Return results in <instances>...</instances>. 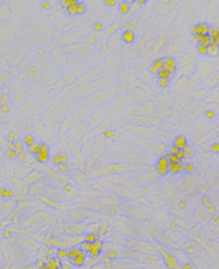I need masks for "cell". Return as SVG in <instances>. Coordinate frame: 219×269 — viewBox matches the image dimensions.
Returning a JSON list of instances; mask_svg holds the SVG:
<instances>
[{"label":"cell","mask_w":219,"mask_h":269,"mask_svg":"<svg viewBox=\"0 0 219 269\" xmlns=\"http://www.w3.org/2000/svg\"><path fill=\"white\" fill-rule=\"evenodd\" d=\"M185 206H187V202H185V201H182V202H179V207H180V208H184Z\"/></svg>","instance_id":"obj_51"},{"label":"cell","mask_w":219,"mask_h":269,"mask_svg":"<svg viewBox=\"0 0 219 269\" xmlns=\"http://www.w3.org/2000/svg\"><path fill=\"white\" fill-rule=\"evenodd\" d=\"M43 265H46V264H44V263H43L42 260H39V261H36V267H38V268H39V269H40V268H42Z\"/></svg>","instance_id":"obj_52"},{"label":"cell","mask_w":219,"mask_h":269,"mask_svg":"<svg viewBox=\"0 0 219 269\" xmlns=\"http://www.w3.org/2000/svg\"><path fill=\"white\" fill-rule=\"evenodd\" d=\"M122 39H123L124 43H131L134 40V32L131 30H126L122 34Z\"/></svg>","instance_id":"obj_13"},{"label":"cell","mask_w":219,"mask_h":269,"mask_svg":"<svg viewBox=\"0 0 219 269\" xmlns=\"http://www.w3.org/2000/svg\"><path fill=\"white\" fill-rule=\"evenodd\" d=\"M162 256H163V259H165L167 267L170 268V269H176V268H178V263H176V260H175L173 256L167 255L166 252H163V251H162Z\"/></svg>","instance_id":"obj_6"},{"label":"cell","mask_w":219,"mask_h":269,"mask_svg":"<svg viewBox=\"0 0 219 269\" xmlns=\"http://www.w3.org/2000/svg\"><path fill=\"white\" fill-rule=\"evenodd\" d=\"M78 4V3H76ZM76 4L75 5H72V7L68 8V13L69 14H76Z\"/></svg>","instance_id":"obj_35"},{"label":"cell","mask_w":219,"mask_h":269,"mask_svg":"<svg viewBox=\"0 0 219 269\" xmlns=\"http://www.w3.org/2000/svg\"><path fill=\"white\" fill-rule=\"evenodd\" d=\"M205 115H206V118L211 119V118H214V111H213V110H206Z\"/></svg>","instance_id":"obj_41"},{"label":"cell","mask_w":219,"mask_h":269,"mask_svg":"<svg viewBox=\"0 0 219 269\" xmlns=\"http://www.w3.org/2000/svg\"><path fill=\"white\" fill-rule=\"evenodd\" d=\"M105 225H102V227H100V229H98V233L100 234H102V233H105Z\"/></svg>","instance_id":"obj_54"},{"label":"cell","mask_w":219,"mask_h":269,"mask_svg":"<svg viewBox=\"0 0 219 269\" xmlns=\"http://www.w3.org/2000/svg\"><path fill=\"white\" fill-rule=\"evenodd\" d=\"M40 269H48V268H47V265H43V267H42Z\"/></svg>","instance_id":"obj_60"},{"label":"cell","mask_w":219,"mask_h":269,"mask_svg":"<svg viewBox=\"0 0 219 269\" xmlns=\"http://www.w3.org/2000/svg\"><path fill=\"white\" fill-rule=\"evenodd\" d=\"M7 157H8L9 159H14V158H17V153H16L14 150H12V149H9V150L7 151Z\"/></svg>","instance_id":"obj_32"},{"label":"cell","mask_w":219,"mask_h":269,"mask_svg":"<svg viewBox=\"0 0 219 269\" xmlns=\"http://www.w3.org/2000/svg\"><path fill=\"white\" fill-rule=\"evenodd\" d=\"M10 195H12V191H10L9 189H7V188H0V197H2V198L8 199Z\"/></svg>","instance_id":"obj_17"},{"label":"cell","mask_w":219,"mask_h":269,"mask_svg":"<svg viewBox=\"0 0 219 269\" xmlns=\"http://www.w3.org/2000/svg\"><path fill=\"white\" fill-rule=\"evenodd\" d=\"M195 39L199 42V44H202L205 47H209L211 44V39H210L209 35H196Z\"/></svg>","instance_id":"obj_10"},{"label":"cell","mask_w":219,"mask_h":269,"mask_svg":"<svg viewBox=\"0 0 219 269\" xmlns=\"http://www.w3.org/2000/svg\"><path fill=\"white\" fill-rule=\"evenodd\" d=\"M17 158L20 159V161H24V159H25V153H24V151L17 153Z\"/></svg>","instance_id":"obj_46"},{"label":"cell","mask_w":219,"mask_h":269,"mask_svg":"<svg viewBox=\"0 0 219 269\" xmlns=\"http://www.w3.org/2000/svg\"><path fill=\"white\" fill-rule=\"evenodd\" d=\"M0 110H2L3 113H8V111H9V106H8V104H5V105H2V106H0Z\"/></svg>","instance_id":"obj_43"},{"label":"cell","mask_w":219,"mask_h":269,"mask_svg":"<svg viewBox=\"0 0 219 269\" xmlns=\"http://www.w3.org/2000/svg\"><path fill=\"white\" fill-rule=\"evenodd\" d=\"M128 3L127 2H122L119 3V10H121V13H127L128 12Z\"/></svg>","instance_id":"obj_24"},{"label":"cell","mask_w":219,"mask_h":269,"mask_svg":"<svg viewBox=\"0 0 219 269\" xmlns=\"http://www.w3.org/2000/svg\"><path fill=\"white\" fill-rule=\"evenodd\" d=\"M211 42H213V43H215V44H218V45H219V35L215 38L214 40H211Z\"/></svg>","instance_id":"obj_58"},{"label":"cell","mask_w":219,"mask_h":269,"mask_svg":"<svg viewBox=\"0 0 219 269\" xmlns=\"http://www.w3.org/2000/svg\"><path fill=\"white\" fill-rule=\"evenodd\" d=\"M79 255H86V252H84L83 250L78 249V247H73V249L68 250V257H69L70 260L75 259V257H76V256H79Z\"/></svg>","instance_id":"obj_8"},{"label":"cell","mask_w":219,"mask_h":269,"mask_svg":"<svg viewBox=\"0 0 219 269\" xmlns=\"http://www.w3.org/2000/svg\"><path fill=\"white\" fill-rule=\"evenodd\" d=\"M27 149H29V153H31V154H36L39 151V144H32L30 146H27Z\"/></svg>","instance_id":"obj_25"},{"label":"cell","mask_w":219,"mask_h":269,"mask_svg":"<svg viewBox=\"0 0 219 269\" xmlns=\"http://www.w3.org/2000/svg\"><path fill=\"white\" fill-rule=\"evenodd\" d=\"M43 7H44V8H49V7H51V3L44 2V3H43Z\"/></svg>","instance_id":"obj_57"},{"label":"cell","mask_w":219,"mask_h":269,"mask_svg":"<svg viewBox=\"0 0 219 269\" xmlns=\"http://www.w3.org/2000/svg\"><path fill=\"white\" fill-rule=\"evenodd\" d=\"M112 136H113V132H112V131H106V132L104 133V137H106V139H110Z\"/></svg>","instance_id":"obj_48"},{"label":"cell","mask_w":219,"mask_h":269,"mask_svg":"<svg viewBox=\"0 0 219 269\" xmlns=\"http://www.w3.org/2000/svg\"><path fill=\"white\" fill-rule=\"evenodd\" d=\"M179 151H180V149H179V147H178V146H175V145H173V146L170 147V153H171V154H178V153H179Z\"/></svg>","instance_id":"obj_38"},{"label":"cell","mask_w":219,"mask_h":269,"mask_svg":"<svg viewBox=\"0 0 219 269\" xmlns=\"http://www.w3.org/2000/svg\"><path fill=\"white\" fill-rule=\"evenodd\" d=\"M213 221H214L215 224H219V215L218 213H214V215H213Z\"/></svg>","instance_id":"obj_47"},{"label":"cell","mask_w":219,"mask_h":269,"mask_svg":"<svg viewBox=\"0 0 219 269\" xmlns=\"http://www.w3.org/2000/svg\"><path fill=\"white\" fill-rule=\"evenodd\" d=\"M97 239H98V234H96V233H91L88 235H86V238H84V241H87V242H90V243L96 242Z\"/></svg>","instance_id":"obj_21"},{"label":"cell","mask_w":219,"mask_h":269,"mask_svg":"<svg viewBox=\"0 0 219 269\" xmlns=\"http://www.w3.org/2000/svg\"><path fill=\"white\" fill-rule=\"evenodd\" d=\"M72 188H73L72 185H66V186H65V189H64V190H65V191H66V193H68V191H70V190H72Z\"/></svg>","instance_id":"obj_55"},{"label":"cell","mask_w":219,"mask_h":269,"mask_svg":"<svg viewBox=\"0 0 219 269\" xmlns=\"http://www.w3.org/2000/svg\"><path fill=\"white\" fill-rule=\"evenodd\" d=\"M156 171L158 175H161V176H163V175H166L169 172L167 167H161V166H156Z\"/></svg>","instance_id":"obj_27"},{"label":"cell","mask_w":219,"mask_h":269,"mask_svg":"<svg viewBox=\"0 0 219 269\" xmlns=\"http://www.w3.org/2000/svg\"><path fill=\"white\" fill-rule=\"evenodd\" d=\"M163 67H165V58H158V60H156V61H153L149 70L153 74H158V71H160L161 69H163Z\"/></svg>","instance_id":"obj_3"},{"label":"cell","mask_w":219,"mask_h":269,"mask_svg":"<svg viewBox=\"0 0 219 269\" xmlns=\"http://www.w3.org/2000/svg\"><path fill=\"white\" fill-rule=\"evenodd\" d=\"M52 162L54 164H61V163H66L68 162V157L66 154H57L52 158Z\"/></svg>","instance_id":"obj_12"},{"label":"cell","mask_w":219,"mask_h":269,"mask_svg":"<svg viewBox=\"0 0 219 269\" xmlns=\"http://www.w3.org/2000/svg\"><path fill=\"white\" fill-rule=\"evenodd\" d=\"M56 257H58L60 260H65V259L68 257V250H65V249H60V250H57Z\"/></svg>","instance_id":"obj_16"},{"label":"cell","mask_w":219,"mask_h":269,"mask_svg":"<svg viewBox=\"0 0 219 269\" xmlns=\"http://www.w3.org/2000/svg\"><path fill=\"white\" fill-rule=\"evenodd\" d=\"M5 104H7V97L3 96L2 98H0V105H5Z\"/></svg>","instance_id":"obj_50"},{"label":"cell","mask_w":219,"mask_h":269,"mask_svg":"<svg viewBox=\"0 0 219 269\" xmlns=\"http://www.w3.org/2000/svg\"><path fill=\"white\" fill-rule=\"evenodd\" d=\"M202 203H204L205 206H207L209 208H211V207H213V203H211V202L209 201V197H205V198L202 199Z\"/></svg>","instance_id":"obj_36"},{"label":"cell","mask_w":219,"mask_h":269,"mask_svg":"<svg viewBox=\"0 0 219 269\" xmlns=\"http://www.w3.org/2000/svg\"><path fill=\"white\" fill-rule=\"evenodd\" d=\"M211 151L213 153H219V144H213L211 145Z\"/></svg>","instance_id":"obj_42"},{"label":"cell","mask_w":219,"mask_h":269,"mask_svg":"<svg viewBox=\"0 0 219 269\" xmlns=\"http://www.w3.org/2000/svg\"><path fill=\"white\" fill-rule=\"evenodd\" d=\"M84 257H86V255H79V256H76L75 259L70 260V261H72V264H73V265H75V267H80V265H83V263H84Z\"/></svg>","instance_id":"obj_15"},{"label":"cell","mask_w":219,"mask_h":269,"mask_svg":"<svg viewBox=\"0 0 219 269\" xmlns=\"http://www.w3.org/2000/svg\"><path fill=\"white\" fill-rule=\"evenodd\" d=\"M169 172L171 173H178V172H182L184 169V166L182 164V162H178V163H169Z\"/></svg>","instance_id":"obj_7"},{"label":"cell","mask_w":219,"mask_h":269,"mask_svg":"<svg viewBox=\"0 0 219 269\" xmlns=\"http://www.w3.org/2000/svg\"><path fill=\"white\" fill-rule=\"evenodd\" d=\"M171 75L175 73V69H176V64H175V60L173 57H166L165 58V67Z\"/></svg>","instance_id":"obj_5"},{"label":"cell","mask_w":219,"mask_h":269,"mask_svg":"<svg viewBox=\"0 0 219 269\" xmlns=\"http://www.w3.org/2000/svg\"><path fill=\"white\" fill-rule=\"evenodd\" d=\"M101 247H102L101 241H100V239H97L96 242L91 243V250L88 251V255H90V256H92V257L97 256L98 254H100V251H101Z\"/></svg>","instance_id":"obj_4"},{"label":"cell","mask_w":219,"mask_h":269,"mask_svg":"<svg viewBox=\"0 0 219 269\" xmlns=\"http://www.w3.org/2000/svg\"><path fill=\"white\" fill-rule=\"evenodd\" d=\"M182 269H192V265H191V264H184L182 267Z\"/></svg>","instance_id":"obj_56"},{"label":"cell","mask_w":219,"mask_h":269,"mask_svg":"<svg viewBox=\"0 0 219 269\" xmlns=\"http://www.w3.org/2000/svg\"><path fill=\"white\" fill-rule=\"evenodd\" d=\"M210 36V39L211 40H214L215 38L219 35V29L218 27H210V30H209V34H207Z\"/></svg>","instance_id":"obj_20"},{"label":"cell","mask_w":219,"mask_h":269,"mask_svg":"<svg viewBox=\"0 0 219 269\" xmlns=\"http://www.w3.org/2000/svg\"><path fill=\"white\" fill-rule=\"evenodd\" d=\"M76 3V0H64V2L61 3V5H62V8H69V7H72V5H75Z\"/></svg>","instance_id":"obj_23"},{"label":"cell","mask_w":219,"mask_h":269,"mask_svg":"<svg viewBox=\"0 0 219 269\" xmlns=\"http://www.w3.org/2000/svg\"><path fill=\"white\" fill-rule=\"evenodd\" d=\"M80 250H83L84 252H88L91 250V243L87 242V241H84L83 243H80Z\"/></svg>","instance_id":"obj_29"},{"label":"cell","mask_w":219,"mask_h":269,"mask_svg":"<svg viewBox=\"0 0 219 269\" xmlns=\"http://www.w3.org/2000/svg\"><path fill=\"white\" fill-rule=\"evenodd\" d=\"M94 29H95V30H101V29H102V24H101V22H96V24L94 25Z\"/></svg>","instance_id":"obj_44"},{"label":"cell","mask_w":219,"mask_h":269,"mask_svg":"<svg viewBox=\"0 0 219 269\" xmlns=\"http://www.w3.org/2000/svg\"><path fill=\"white\" fill-rule=\"evenodd\" d=\"M158 85L160 87H167L169 85V79H163V78L158 79Z\"/></svg>","instance_id":"obj_33"},{"label":"cell","mask_w":219,"mask_h":269,"mask_svg":"<svg viewBox=\"0 0 219 269\" xmlns=\"http://www.w3.org/2000/svg\"><path fill=\"white\" fill-rule=\"evenodd\" d=\"M183 151H184V158H189L191 155L193 154V149H192V147H191V146H188V145L184 147Z\"/></svg>","instance_id":"obj_28"},{"label":"cell","mask_w":219,"mask_h":269,"mask_svg":"<svg viewBox=\"0 0 219 269\" xmlns=\"http://www.w3.org/2000/svg\"><path fill=\"white\" fill-rule=\"evenodd\" d=\"M207 53L211 54V56H217V54L219 53V45L211 42V44L207 47Z\"/></svg>","instance_id":"obj_14"},{"label":"cell","mask_w":219,"mask_h":269,"mask_svg":"<svg viewBox=\"0 0 219 269\" xmlns=\"http://www.w3.org/2000/svg\"><path fill=\"white\" fill-rule=\"evenodd\" d=\"M184 171L188 172V173H192V172L195 171V166H193L192 163H187V164L184 166Z\"/></svg>","instance_id":"obj_31"},{"label":"cell","mask_w":219,"mask_h":269,"mask_svg":"<svg viewBox=\"0 0 219 269\" xmlns=\"http://www.w3.org/2000/svg\"><path fill=\"white\" fill-rule=\"evenodd\" d=\"M169 163H178V162H182L180 159L176 157V154H171V153H169V154L166 155Z\"/></svg>","instance_id":"obj_22"},{"label":"cell","mask_w":219,"mask_h":269,"mask_svg":"<svg viewBox=\"0 0 219 269\" xmlns=\"http://www.w3.org/2000/svg\"><path fill=\"white\" fill-rule=\"evenodd\" d=\"M113 4H116L114 0H105V5H113Z\"/></svg>","instance_id":"obj_53"},{"label":"cell","mask_w":219,"mask_h":269,"mask_svg":"<svg viewBox=\"0 0 219 269\" xmlns=\"http://www.w3.org/2000/svg\"><path fill=\"white\" fill-rule=\"evenodd\" d=\"M174 145H175V146H178L180 150H183L184 147L187 146V140H185V137H184L183 135H179V136L175 137V140H174Z\"/></svg>","instance_id":"obj_9"},{"label":"cell","mask_w":219,"mask_h":269,"mask_svg":"<svg viewBox=\"0 0 219 269\" xmlns=\"http://www.w3.org/2000/svg\"><path fill=\"white\" fill-rule=\"evenodd\" d=\"M44 263H46L48 269H60L62 265V263L58 257H47V259L44 260Z\"/></svg>","instance_id":"obj_2"},{"label":"cell","mask_w":219,"mask_h":269,"mask_svg":"<svg viewBox=\"0 0 219 269\" xmlns=\"http://www.w3.org/2000/svg\"><path fill=\"white\" fill-rule=\"evenodd\" d=\"M84 10H86V5L83 3H78V4H76V13L82 14V13H84Z\"/></svg>","instance_id":"obj_30"},{"label":"cell","mask_w":219,"mask_h":269,"mask_svg":"<svg viewBox=\"0 0 219 269\" xmlns=\"http://www.w3.org/2000/svg\"><path fill=\"white\" fill-rule=\"evenodd\" d=\"M39 151H48L49 153V149L46 144H39Z\"/></svg>","instance_id":"obj_40"},{"label":"cell","mask_w":219,"mask_h":269,"mask_svg":"<svg viewBox=\"0 0 219 269\" xmlns=\"http://www.w3.org/2000/svg\"><path fill=\"white\" fill-rule=\"evenodd\" d=\"M209 30H210V26L204 24V22L197 24L196 26L191 27V32H192L195 36L196 35H207V34H209Z\"/></svg>","instance_id":"obj_1"},{"label":"cell","mask_w":219,"mask_h":269,"mask_svg":"<svg viewBox=\"0 0 219 269\" xmlns=\"http://www.w3.org/2000/svg\"><path fill=\"white\" fill-rule=\"evenodd\" d=\"M176 157L180 159V161H182V159H184V151H183V150H180V151L178 153V154H176Z\"/></svg>","instance_id":"obj_49"},{"label":"cell","mask_w":219,"mask_h":269,"mask_svg":"<svg viewBox=\"0 0 219 269\" xmlns=\"http://www.w3.org/2000/svg\"><path fill=\"white\" fill-rule=\"evenodd\" d=\"M158 79H161V78H163V79H169L171 76V74L169 73V71L166 70V69H161L160 71H158Z\"/></svg>","instance_id":"obj_19"},{"label":"cell","mask_w":219,"mask_h":269,"mask_svg":"<svg viewBox=\"0 0 219 269\" xmlns=\"http://www.w3.org/2000/svg\"><path fill=\"white\" fill-rule=\"evenodd\" d=\"M16 141V135L13 133V132H10V133H8V142H13Z\"/></svg>","instance_id":"obj_37"},{"label":"cell","mask_w":219,"mask_h":269,"mask_svg":"<svg viewBox=\"0 0 219 269\" xmlns=\"http://www.w3.org/2000/svg\"><path fill=\"white\" fill-rule=\"evenodd\" d=\"M24 142L27 145V146H30V145H32V144H35L34 142V137H32L31 135H26L25 136V139H24Z\"/></svg>","instance_id":"obj_26"},{"label":"cell","mask_w":219,"mask_h":269,"mask_svg":"<svg viewBox=\"0 0 219 269\" xmlns=\"http://www.w3.org/2000/svg\"><path fill=\"white\" fill-rule=\"evenodd\" d=\"M156 166H161V167H169V161H167L166 155H163V157H160V158H158V161H157V164H156Z\"/></svg>","instance_id":"obj_18"},{"label":"cell","mask_w":219,"mask_h":269,"mask_svg":"<svg viewBox=\"0 0 219 269\" xmlns=\"http://www.w3.org/2000/svg\"><path fill=\"white\" fill-rule=\"evenodd\" d=\"M209 212H210V213H214V208H213V207L209 208Z\"/></svg>","instance_id":"obj_59"},{"label":"cell","mask_w":219,"mask_h":269,"mask_svg":"<svg viewBox=\"0 0 219 269\" xmlns=\"http://www.w3.org/2000/svg\"><path fill=\"white\" fill-rule=\"evenodd\" d=\"M35 158H36L38 162L46 163V162H48V159H49V153L48 151H38L35 154Z\"/></svg>","instance_id":"obj_11"},{"label":"cell","mask_w":219,"mask_h":269,"mask_svg":"<svg viewBox=\"0 0 219 269\" xmlns=\"http://www.w3.org/2000/svg\"><path fill=\"white\" fill-rule=\"evenodd\" d=\"M58 168L61 169V171H66V169H68L66 163H61V164H58Z\"/></svg>","instance_id":"obj_45"},{"label":"cell","mask_w":219,"mask_h":269,"mask_svg":"<svg viewBox=\"0 0 219 269\" xmlns=\"http://www.w3.org/2000/svg\"><path fill=\"white\" fill-rule=\"evenodd\" d=\"M197 51H199L201 54H205V53H207V47L202 45V44H199V47H197Z\"/></svg>","instance_id":"obj_34"},{"label":"cell","mask_w":219,"mask_h":269,"mask_svg":"<svg viewBox=\"0 0 219 269\" xmlns=\"http://www.w3.org/2000/svg\"><path fill=\"white\" fill-rule=\"evenodd\" d=\"M116 256H117V254H116L114 251H109L108 254H106V257H105V259H108V257H109V259H116Z\"/></svg>","instance_id":"obj_39"}]
</instances>
